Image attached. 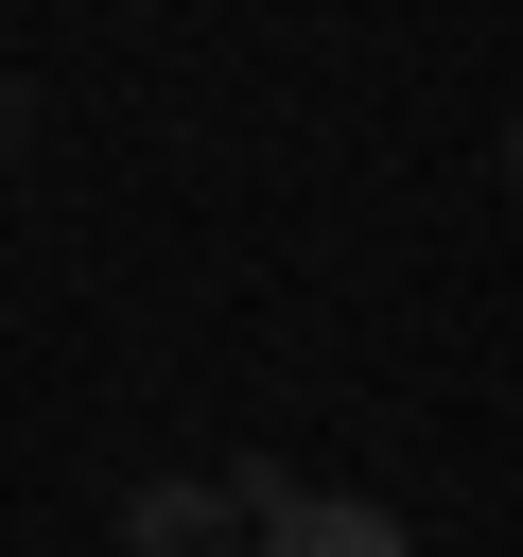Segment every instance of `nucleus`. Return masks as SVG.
<instances>
[{
	"mask_svg": "<svg viewBox=\"0 0 523 557\" xmlns=\"http://www.w3.org/2000/svg\"><path fill=\"white\" fill-rule=\"evenodd\" d=\"M244 557H418L384 505H349V487H279L262 522H244Z\"/></svg>",
	"mask_w": 523,
	"mask_h": 557,
	"instance_id": "obj_1",
	"label": "nucleus"
},
{
	"mask_svg": "<svg viewBox=\"0 0 523 557\" xmlns=\"http://www.w3.org/2000/svg\"><path fill=\"white\" fill-rule=\"evenodd\" d=\"M227 522H244L227 487H139V505H122V540H139V557H227Z\"/></svg>",
	"mask_w": 523,
	"mask_h": 557,
	"instance_id": "obj_2",
	"label": "nucleus"
},
{
	"mask_svg": "<svg viewBox=\"0 0 523 557\" xmlns=\"http://www.w3.org/2000/svg\"><path fill=\"white\" fill-rule=\"evenodd\" d=\"M0 157H17V87H0Z\"/></svg>",
	"mask_w": 523,
	"mask_h": 557,
	"instance_id": "obj_3",
	"label": "nucleus"
}]
</instances>
